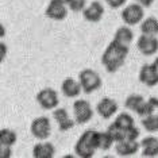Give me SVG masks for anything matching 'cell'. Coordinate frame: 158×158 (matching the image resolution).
I'll return each mask as SVG.
<instances>
[{
    "label": "cell",
    "mask_w": 158,
    "mask_h": 158,
    "mask_svg": "<svg viewBox=\"0 0 158 158\" xmlns=\"http://www.w3.org/2000/svg\"><path fill=\"white\" fill-rule=\"evenodd\" d=\"M114 123L116 126H119V127L124 128V130H128L130 127H132L134 124V118L131 116L128 112H122L116 116V119L114 120Z\"/></svg>",
    "instance_id": "d4e9b609"
},
{
    "label": "cell",
    "mask_w": 158,
    "mask_h": 158,
    "mask_svg": "<svg viewBox=\"0 0 158 158\" xmlns=\"http://www.w3.org/2000/svg\"><path fill=\"white\" fill-rule=\"evenodd\" d=\"M145 7L139 3H131V4L126 6L124 10L122 11V20L127 26H135V24H141V22L145 18Z\"/></svg>",
    "instance_id": "277c9868"
},
{
    "label": "cell",
    "mask_w": 158,
    "mask_h": 158,
    "mask_svg": "<svg viewBox=\"0 0 158 158\" xmlns=\"http://www.w3.org/2000/svg\"><path fill=\"white\" fill-rule=\"evenodd\" d=\"M136 49L139 53L146 57L154 56L158 52V39L156 35H146L142 34L136 39Z\"/></svg>",
    "instance_id": "ba28073f"
},
{
    "label": "cell",
    "mask_w": 158,
    "mask_h": 158,
    "mask_svg": "<svg viewBox=\"0 0 158 158\" xmlns=\"http://www.w3.org/2000/svg\"><path fill=\"white\" fill-rule=\"evenodd\" d=\"M139 81L146 87H156L158 84V68L153 64H145L139 70Z\"/></svg>",
    "instance_id": "30bf717a"
},
{
    "label": "cell",
    "mask_w": 158,
    "mask_h": 158,
    "mask_svg": "<svg viewBox=\"0 0 158 158\" xmlns=\"http://www.w3.org/2000/svg\"><path fill=\"white\" fill-rule=\"evenodd\" d=\"M68 7L65 0H50L49 6L46 7L45 15L52 20H64L68 16Z\"/></svg>",
    "instance_id": "9c48e42d"
},
{
    "label": "cell",
    "mask_w": 158,
    "mask_h": 158,
    "mask_svg": "<svg viewBox=\"0 0 158 158\" xmlns=\"http://www.w3.org/2000/svg\"><path fill=\"white\" fill-rule=\"evenodd\" d=\"M142 157L153 158L158 157V138L156 136H146L141 141Z\"/></svg>",
    "instance_id": "2e32d148"
},
{
    "label": "cell",
    "mask_w": 158,
    "mask_h": 158,
    "mask_svg": "<svg viewBox=\"0 0 158 158\" xmlns=\"http://www.w3.org/2000/svg\"><path fill=\"white\" fill-rule=\"evenodd\" d=\"M135 2L139 3V4H142L143 7H150L156 0H135Z\"/></svg>",
    "instance_id": "f1b7e54d"
},
{
    "label": "cell",
    "mask_w": 158,
    "mask_h": 158,
    "mask_svg": "<svg viewBox=\"0 0 158 158\" xmlns=\"http://www.w3.org/2000/svg\"><path fill=\"white\" fill-rule=\"evenodd\" d=\"M141 33L146 35H158V20L150 16L141 22Z\"/></svg>",
    "instance_id": "44dd1931"
},
{
    "label": "cell",
    "mask_w": 158,
    "mask_h": 158,
    "mask_svg": "<svg viewBox=\"0 0 158 158\" xmlns=\"http://www.w3.org/2000/svg\"><path fill=\"white\" fill-rule=\"evenodd\" d=\"M78 81L81 84L82 92L87 95L98 91L102 87V77L99 76L98 72L92 69H82L78 73Z\"/></svg>",
    "instance_id": "3957f363"
},
{
    "label": "cell",
    "mask_w": 158,
    "mask_h": 158,
    "mask_svg": "<svg viewBox=\"0 0 158 158\" xmlns=\"http://www.w3.org/2000/svg\"><path fill=\"white\" fill-rule=\"evenodd\" d=\"M141 123H142V127L147 132H157L158 131V114L147 115V116L142 118Z\"/></svg>",
    "instance_id": "cb8c5ba5"
},
{
    "label": "cell",
    "mask_w": 158,
    "mask_h": 158,
    "mask_svg": "<svg viewBox=\"0 0 158 158\" xmlns=\"http://www.w3.org/2000/svg\"><path fill=\"white\" fill-rule=\"evenodd\" d=\"M126 2H127V0H106V3L111 8H120L122 6H124Z\"/></svg>",
    "instance_id": "4316f807"
},
{
    "label": "cell",
    "mask_w": 158,
    "mask_h": 158,
    "mask_svg": "<svg viewBox=\"0 0 158 158\" xmlns=\"http://www.w3.org/2000/svg\"><path fill=\"white\" fill-rule=\"evenodd\" d=\"M18 135L11 128H2L0 130V146H10L12 147L16 143Z\"/></svg>",
    "instance_id": "603a6c76"
},
{
    "label": "cell",
    "mask_w": 158,
    "mask_h": 158,
    "mask_svg": "<svg viewBox=\"0 0 158 158\" xmlns=\"http://www.w3.org/2000/svg\"><path fill=\"white\" fill-rule=\"evenodd\" d=\"M103 15H104V7L100 2L95 0L92 2L88 7H85L84 11H82V16H84L85 20L91 23H98L103 19Z\"/></svg>",
    "instance_id": "8fae6325"
},
{
    "label": "cell",
    "mask_w": 158,
    "mask_h": 158,
    "mask_svg": "<svg viewBox=\"0 0 158 158\" xmlns=\"http://www.w3.org/2000/svg\"><path fill=\"white\" fill-rule=\"evenodd\" d=\"M96 111L103 119H110L118 112V103L111 98H103L96 106Z\"/></svg>",
    "instance_id": "7c38bea8"
},
{
    "label": "cell",
    "mask_w": 158,
    "mask_h": 158,
    "mask_svg": "<svg viewBox=\"0 0 158 158\" xmlns=\"http://www.w3.org/2000/svg\"><path fill=\"white\" fill-rule=\"evenodd\" d=\"M37 102L44 110H56L60 104L58 93L53 88L41 89L37 93Z\"/></svg>",
    "instance_id": "52a82bcc"
},
{
    "label": "cell",
    "mask_w": 158,
    "mask_h": 158,
    "mask_svg": "<svg viewBox=\"0 0 158 158\" xmlns=\"http://www.w3.org/2000/svg\"><path fill=\"white\" fill-rule=\"evenodd\" d=\"M56 154V147L49 142L37 143L33 147V157L34 158H53Z\"/></svg>",
    "instance_id": "e0dca14e"
},
{
    "label": "cell",
    "mask_w": 158,
    "mask_h": 158,
    "mask_svg": "<svg viewBox=\"0 0 158 158\" xmlns=\"http://www.w3.org/2000/svg\"><path fill=\"white\" fill-rule=\"evenodd\" d=\"M0 157L2 158L11 157V147L10 146H0Z\"/></svg>",
    "instance_id": "83f0119b"
},
{
    "label": "cell",
    "mask_w": 158,
    "mask_h": 158,
    "mask_svg": "<svg viewBox=\"0 0 158 158\" xmlns=\"http://www.w3.org/2000/svg\"><path fill=\"white\" fill-rule=\"evenodd\" d=\"M53 118H54V120L57 122V124H58L60 131H68V130H70V128H73L74 124H76V120L72 119L65 108H58V107H57V108L53 111Z\"/></svg>",
    "instance_id": "4fadbf2b"
},
{
    "label": "cell",
    "mask_w": 158,
    "mask_h": 158,
    "mask_svg": "<svg viewBox=\"0 0 158 158\" xmlns=\"http://www.w3.org/2000/svg\"><path fill=\"white\" fill-rule=\"evenodd\" d=\"M145 103V98L142 95H138V93H132V95L127 96V99L124 100V107L130 111H134L136 114V111L142 107V104Z\"/></svg>",
    "instance_id": "7402d4cb"
},
{
    "label": "cell",
    "mask_w": 158,
    "mask_h": 158,
    "mask_svg": "<svg viewBox=\"0 0 158 158\" xmlns=\"http://www.w3.org/2000/svg\"><path fill=\"white\" fill-rule=\"evenodd\" d=\"M95 142H96V147L99 150H103V152H107L110 150L112 145L115 143L112 135L110 134V131H96L95 134Z\"/></svg>",
    "instance_id": "ac0fdd59"
},
{
    "label": "cell",
    "mask_w": 158,
    "mask_h": 158,
    "mask_svg": "<svg viewBox=\"0 0 158 158\" xmlns=\"http://www.w3.org/2000/svg\"><path fill=\"white\" fill-rule=\"evenodd\" d=\"M158 114V98H150L149 100H145L142 107L136 111V115L141 118H145L147 115Z\"/></svg>",
    "instance_id": "ffe728a7"
},
{
    "label": "cell",
    "mask_w": 158,
    "mask_h": 158,
    "mask_svg": "<svg viewBox=\"0 0 158 158\" xmlns=\"http://www.w3.org/2000/svg\"><path fill=\"white\" fill-rule=\"evenodd\" d=\"M68 7H69L70 11L73 12H82L85 8V3L87 0H65Z\"/></svg>",
    "instance_id": "484cf974"
},
{
    "label": "cell",
    "mask_w": 158,
    "mask_h": 158,
    "mask_svg": "<svg viewBox=\"0 0 158 158\" xmlns=\"http://www.w3.org/2000/svg\"><path fill=\"white\" fill-rule=\"evenodd\" d=\"M154 65H156V66L158 68V57H157V58H156V60H154Z\"/></svg>",
    "instance_id": "f546056e"
},
{
    "label": "cell",
    "mask_w": 158,
    "mask_h": 158,
    "mask_svg": "<svg viewBox=\"0 0 158 158\" xmlns=\"http://www.w3.org/2000/svg\"><path fill=\"white\" fill-rule=\"evenodd\" d=\"M82 91L81 88V84L78 80H74V78H70L68 77L62 81L61 84V92L65 98H69V99H74L77 96H80V93Z\"/></svg>",
    "instance_id": "9a60e30c"
},
{
    "label": "cell",
    "mask_w": 158,
    "mask_h": 158,
    "mask_svg": "<svg viewBox=\"0 0 158 158\" xmlns=\"http://www.w3.org/2000/svg\"><path fill=\"white\" fill-rule=\"evenodd\" d=\"M141 149V142L136 141H120L115 142V152L119 157H131Z\"/></svg>",
    "instance_id": "5bb4252c"
},
{
    "label": "cell",
    "mask_w": 158,
    "mask_h": 158,
    "mask_svg": "<svg viewBox=\"0 0 158 158\" xmlns=\"http://www.w3.org/2000/svg\"><path fill=\"white\" fill-rule=\"evenodd\" d=\"M73 116L77 124H85L93 118V110L88 100H76L73 103Z\"/></svg>",
    "instance_id": "8992f818"
},
{
    "label": "cell",
    "mask_w": 158,
    "mask_h": 158,
    "mask_svg": "<svg viewBox=\"0 0 158 158\" xmlns=\"http://www.w3.org/2000/svg\"><path fill=\"white\" fill-rule=\"evenodd\" d=\"M132 39H134V33H132V30L128 26H122L115 31L114 41L118 42V44L124 45V46H130Z\"/></svg>",
    "instance_id": "d6986e66"
},
{
    "label": "cell",
    "mask_w": 158,
    "mask_h": 158,
    "mask_svg": "<svg viewBox=\"0 0 158 158\" xmlns=\"http://www.w3.org/2000/svg\"><path fill=\"white\" fill-rule=\"evenodd\" d=\"M128 50H130L128 46L118 44L114 39L110 42L102 56V64L108 73H115L116 70H119V68L123 66Z\"/></svg>",
    "instance_id": "6da1fadb"
},
{
    "label": "cell",
    "mask_w": 158,
    "mask_h": 158,
    "mask_svg": "<svg viewBox=\"0 0 158 158\" xmlns=\"http://www.w3.org/2000/svg\"><path fill=\"white\" fill-rule=\"evenodd\" d=\"M95 130H87L80 135L74 145V153L80 158H92L95 156V152L98 150L95 142Z\"/></svg>",
    "instance_id": "7a4b0ae2"
},
{
    "label": "cell",
    "mask_w": 158,
    "mask_h": 158,
    "mask_svg": "<svg viewBox=\"0 0 158 158\" xmlns=\"http://www.w3.org/2000/svg\"><path fill=\"white\" fill-rule=\"evenodd\" d=\"M30 131L34 138L38 141H46L52 134V124H50L49 118L46 116H38L31 122Z\"/></svg>",
    "instance_id": "5b68a950"
}]
</instances>
